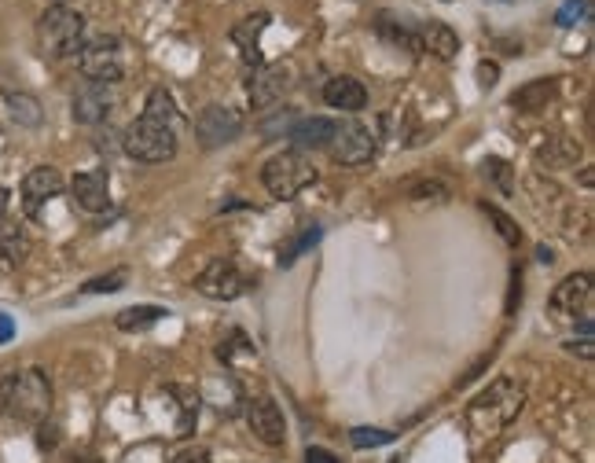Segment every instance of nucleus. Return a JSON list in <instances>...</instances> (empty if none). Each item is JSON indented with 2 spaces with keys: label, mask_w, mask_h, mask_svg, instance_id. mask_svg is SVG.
Instances as JSON below:
<instances>
[{
  "label": "nucleus",
  "mask_w": 595,
  "mask_h": 463,
  "mask_svg": "<svg viewBox=\"0 0 595 463\" xmlns=\"http://www.w3.org/2000/svg\"><path fill=\"white\" fill-rule=\"evenodd\" d=\"M393 438H397V434H390V430H375V427L349 430V441H353L357 449H379V445H390Z\"/></svg>",
  "instance_id": "c756f323"
},
{
  "label": "nucleus",
  "mask_w": 595,
  "mask_h": 463,
  "mask_svg": "<svg viewBox=\"0 0 595 463\" xmlns=\"http://www.w3.org/2000/svg\"><path fill=\"white\" fill-rule=\"evenodd\" d=\"M551 100H555V81L537 78V81H526V85L511 96V107L522 114H540V111H548Z\"/></svg>",
  "instance_id": "6ab92c4d"
},
{
  "label": "nucleus",
  "mask_w": 595,
  "mask_h": 463,
  "mask_svg": "<svg viewBox=\"0 0 595 463\" xmlns=\"http://www.w3.org/2000/svg\"><path fill=\"white\" fill-rule=\"evenodd\" d=\"M37 427H41V449H52V445H56V427H48V423H37Z\"/></svg>",
  "instance_id": "a19ab883"
},
{
  "label": "nucleus",
  "mask_w": 595,
  "mask_h": 463,
  "mask_svg": "<svg viewBox=\"0 0 595 463\" xmlns=\"http://www.w3.org/2000/svg\"><path fill=\"white\" fill-rule=\"evenodd\" d=\"M496 78H500V67L489 63V59H482V63H478V81H482V89H493Z\"/></svg>",
  "instance_id": "c9c22d12"
},
{
  "label": "nucleus",
  "mask_w": 595,
  "mask_h": 463,
  "mask_svg": "<svg viewBox=\"0 0 595 463\" xmlns=\"http://www.w3.org/2000/svg\"><path fill=\"white\" fill-rule=\"evenodd\" d=\"M8 96V111H12V118L19 125H26V129H37L41 125V100L37 96H30V92H4Z\"/></svg>",
  "instance_id": "4be33fe9"
},
{
  "label": "nucleus",
  "mask_w": 595,
  "mask_h": 463,
  "mask_svg": "<svg viewBox=\"0 0 595 463\" xmlns=\"http://www.w3.org/2000/svg\"><path fill=\"white\" fill-rule=\"evenodd\" d=\"M331 155L342 166H364L375 155V133H371L364 122H346L335 129V140H331Z\"/></svg>",
  "instance_id": "9d476101"
},
{
  "label": "nucleus",
  "mask_w": 595,
  "mask_h": 463,
  "mask_svg": "<svg viewBox=\"0 0 595 463\" xmlns=\"http://www.w3.org/2000/svg\"><path fill=\"white\" fill-rule=\"evenodd\" d=\"M265 26H269V12H258V15H247L243 23L232 26V41L243 48V67H258L261 63V34H265Z\"/></svg>",
  "instance_id": "dca6fc26"
},
{
  "label": "nucleus",
  "mask_w": 595,
  "mask_h": 463,
  "mask_svg": "<svg viewBox=\"0 0 595 463\" xmlns=\"http://www.w3.org/2000/svg\"><path fill=\"white\" fill-rule=\"evenodd\" d=\"M507 4H515V0H507Z\"/></svg>",
  "instance_id": "de8ad7c7"
},
{
  "label": "nucleus",
  "mask_w": 595,
  "mask_h": 463,
  "mask_svg": "<svg viewBox=\"0 0 595 463\" xmlns=\"http://www.w3.org/2000/svg\"><path fill=\"white\" fill-rule=\"evenodd\" d=\"M15 339V320L8 313H0V342H12Z\"/></svg>",
  "instance_id": "58836bf2"
},
{
  "label": "nucleus",
  "mask_w": 595,
  "mask_h": 463,
  "mask_svg": "<svg viewBox=\"0 0 595 463\" xmlns=\"http://www.w3.org/2000/svg\"><path fill=\"white\" fill-rule=\"evenodd\" d=\"M522 405H526V390L511 375H500L489 390H482L471 401V408H467V430H471L474 438H493L507 423H515Z\"/></svg>",
  "instance_id": "f257e3e1"
},
{
  "label": "nucleus",
  "mask_w": 595,
  "mask_h": 463,
  "mask_svg": "<svg viewBox=\"0 0 595 463\" xmlns=\"http://www.w3.org/2000/svg\"><path fill=\"white\" fill-rule=\"evenodd\" d=\"M419 45H423V52L441 59V63H452L456 52H460V37H456V30L445 23H427L423 30H419Z\"/></svg>",
  "instance_id": "a211bd4d"
},
{
  "label": "nucleus",
  "mask_w": 595,
  "mask_h": 463,
  "mask_svg": "<svg viewBox=\"0 0 595 463\" xmlns=\"http://www.w3.org/2000/svg\"><path fill=\"white\" fill-rule=\"evenodd\" d=\"M26 250H30V243H26V236L19 232V228H15V225H0V258L23 261Z\"/></svg>",
  "instance_id": "bb28decb"
},
{
  "label": "nucleus",
  "mask_w": 595,
  "mask_h": 463,
  "mask_svg": "<svg viewBox=\"0 0 595 463\" xmlns=\"http://www.w3.org/2000/svg\"><path fill=\"white\" fill-rule=\"evenodd\" d=\"M118 103V85H100V81H85L78 92H74V122L81 125H100L111 107Z\"/></svg>",
  "instance_id": "9b49d317"
},
{
  "label": "nucleus",
  "mask_w": 595,
  "mask_h": 463,
  "mask_svg": "<svg viewBox=\"0 0 595 463\" xmlns=\"http://www.w3.org/2000/svg\"><path fill=\"white\" fill-rule=\"evenodd\" d=\"M0 408L19 419V423H45L48 412H52V383H48V375L41 368L15 372V383Z\"/></svg>",
  "instance_id": "7ed1b4c3"
},
{
  "label": "nucleus",
  "mask_w": 595,
  "mask_h": 463,
  "mask_svg": "<svg viewBox=\"0 0 595 463\" xmlns=\"http://www.w3.org/2000/svg\"><path fill=\"white\" fill-rule=\"evenodd\" d=\"M551 313L559 320H592L595 313V283L588 272H573V276H566V280L551 291L548 298Z\"/></svg>",
  "instance_id": "0eeeda50"
},
{
  "label": "nucleus",
  "mask_w": 595,
  "mask_h": 463,
  "mask_svg": "<svg viewBox=\"0 0 595 463\" xmlns=\"http://www.w3.org/2000/svg\"><path fill=\"white\" fill-rule=\"evenodd\" d=\"M294 67L291 63H272V67H261L250 81V107L254 111H269L272 103H280L291 89Z\"/></svg>",
  "instance_id": "f8f14e48"
},
{
  "label": "nucleus",
  "mask_w": 595,
  "mask_h": 463,
  "mask_svg": "<svg viewBox=\"0 0 595 463\" xmlns=\"http://www.w3.org/2000/svg\"><path fill=\"white\" fill-rule=\"evenodd\" d=\"M177 463H210V456H206L203 449H191L184 452V456H177Z\"/></svg>",
  "instance_id": "79ce46f5"
},
{
  "label": "nucleus",
  "mask_w": 595,
  "mask_h": 463,
  "mask_svg": "<svg viewBox=\"0 0 595 463\" xmlns=\"http://www.w3.org/2000/svg\"><path fill=\"white\" fill-rule=\"evenodd\" d=\"M8 203H12V195H8V188H4V184H0V217L8 214Z\"/></svg>",
  "instance_id": "37998d69"
},
{
  "label": "nucleus",
  "mask_w": 595,
  "mask_h": 463,
  "mask_svg": "<svg viewBox=\"0 0 595 463\" xmlns=\"http://www.w3.org/2000/svg\"><path fill=\"white\" fill-rule=\"evenodd\" d=\"M78 67L89 81H100V85H118L125 74L122 63V45L118 37H96L89 45H81L78 52Z\"/></svg>",
  "instance_id": "423d86ee"
},
{
  "label": "nucleus",
  "mask_w": 595,
  "mask_h": 463,
  "mask_svg": "<svg viewBox=\"0 0 595 463\" xmlns=\"http://www.w3.org/2000/svg\"><path fill=\"white\" fill-rule=\"evenodd\" d=\"M162 317H169L162 305H129V309L118 313V328L122 331H144V328H151V324H158Z\"/></svg>",
  "instance_id": "5701e85b"
},
{
  "label": "nucleus",
  "mask_w": 595,
  "mask_h": 463,
  "mask_svg": "<svg viewBox=\"0 0 595 463\" xmlns=\"http://www.w3.org/2000/svg\"><path fill=\"white\" fill-rule=\"evenodd\" d=\"M70 192H74V203H78L81 210L100 214V210L111 206V177H107V170L78 173V177L70 181Z\"/></svg>",
  "instance_id": "4468645a"
},
{
  "label": "nucleus",
  "mask_w": 595,
  "mask_h": 463,
  "mask_svg": "<svg viewBox=\"0 0 595 463\" xmlns=\"http://www.w3.org/2000/svg\"><path fill=\"white\" fill-rule=\"evenodd\" d=\"M375 34L386 37L390 45H405L408 52H416V56H423V45H419V34L416 30H408L405 23H397L390 12H382L379 19H375Z\"/></svg>",
  "instance_id": "412c9836"
},
{
  "label": "nucleus",
  "mask_w": 595,
  "mask_h": 463,
  "mask_svg": "<svg viewBox=\"0 0 595 463\" xmlns=\"http://www.w3.org/2000/svg\"><path fill=\"white\" fill-rule=\"evenodd\" d=\"M485 214L493 217L496 228H500V236H504V243H511V247H518V239H522V232H518V225L511 221V217L504 214V210H496V206L485 203Z\"/></svg>",
  "instance_id": "f704fd0d"
},
{
  "label": "nucleus",
  "mask_w": 595,
  "mask_h": 463,
  "mask_svg": "<svg viewBox=\"0 0 595 463\" xmlns=\"http://www.w3.org/2000/svg\"><path fill=\"white\" fill-rule=\"evenodd\" d=\"M566 350L581 353V357H588V361H592V357H595V339H592V335H581V342H577V339L566 342Z\"/></svg>",
  "instance_id": "e433bc0d"
},
{
  "label": "nucleus",
  "mask_w": 595,
  "mask_h": 463,
  "mask_svg": "<svg viewBox=\"0 0 595 463\" xmlns=\"http://www.w3.org/2000/svg\"><path fill=\"white\" fill-rule=\"evenodd\" d=\"M195 287H199V294L214 298V302H236L239 294L250 287V280L239 272V265L232 258H214L203 269V276L195 280Z\"/></svg>",
  "instance_id": "1a4fd4ad"
},
{
  "label": "nucleus",
  "mask_w": 595,
  "mask_h": 463,
  "mask_svg": "<svg viewBox=\"0 0 595 463\" xmlns=\"http://www.w3.org/2000/svg\"><path fill=\"white\" fill-rule=\"evenodd\" d=\"M247 423L254 430V438L265 441V445H283L287 441V423H283V412L276 408L272 397H250L247 401Z\"/></svg>",
  "instance_id": "ddd939ff"
},
{
  "label": "nucleus",
  "mask_w": 595,
  "mask_h": 463,
  "mask_svg": "<svg viewBox=\"0 0 595 463\" xmlns=\"http://www.w3.org/2000/svg\"><path fill=\"white\" fill-rule=\"evenodd\" d=\"M390 463H401V460H390Z\"/></svg>",
  "instance_id": "49530a36"
},
{
  "label": "nucleus",
  "mask_w": 595,
  "mask_h": 463,
  "mask_svg": "<svg viewBox=\"0 0 595 463\" xmlns=\"http://www.w3.org/2000/svg\"><path fill=\"white\" fill-rule=\"evenodd\" d=\"M485 173H489V177L500 184V192H504V195L515 192V177H511V166H507L504 159H485Z\"/></svg>",
  "instance_id": "72a5a7b5"
},
{
  "label": "nucleus",
  "mask_w": 595,
  "mask_h": 463,
  "mask_svg": "<svg viewBox=\"0 0 595 463\" xmlns=\"http://www.w3.org/2000/svg\"><path fill=\"white\" fill-rule=\"evenodd\" d=\"M122 147L125 155L136 162H166L177 155V133H173V125L166 122H155V118H136L129 122L122 136Z\"/></svg>",
  "instance_id": "20e7f679"
},
{
  "label": "nucleus",
  "mask_w": 595,
  "mask_h": 463,
  "mask_svg": "<svg viewBox=\"0 0 595 463\" xmlns=\"http://www.w3.org/2000/svg\"><path fill=\"white\" fill-rule=\"evenodd\" d=\"M12 383H15V372H12V368H0V405H4V397H8Z\"/></svg>",
  "instance_id": "ea45409f"
},
{
  "label": "nucleus",
  "mask_w": 595,
  "mask_h": 463,
  "mask_svg": "<svg viewBox=\"0 0 595 463\" xmlns=\"http://www.w3.org/2000/svg\"><path fill=\"white\" fill-rule=\"evenodd\" d=\"M298 122V118H294V111H287V107H283V111H276V118H269V122H261L258 129H261V136H269V140H276V136H283V133H291V125Z\"/></svg>",
  "instance_id": "473e14b6"
},
{
  "label": "nucleus",
  "mask_w": 595,
  "mask_h": 463,
  "mask_svg": "<svg viewBox=\"0 0 595 463\" xmlns=\"http://www.w3.org/2000/svg\"><path fill=\"white\" fill-rule=\"evenodd\" d=\"M52 4H67V0H52Z\"/></svg>",
  "instance_id": "a18cd8bd"
},
{
  "label": "nucleus",
  "mask_w": 595,
  "mask_h": 463,
  "mask_svg": "<svg viewBox=\"0 0 595 463\" xmlns=\"http://www.w3.org/2000/svg\"><path fill=\"white\" fill-rule=\"evenodd\" d=\"M316 239H320V228L309 225V228H305V232H302V236L294 239L291 247H283V250H280V265H283V269H291L294 261L302 258V254H305V250H309V247H313Z\"/></svg>",
  "instance_id": "cd10ccee"
},
{
  "label": "nucleus",
  "mask_w": 595,
  "mask_h": 463,
  "mask_svg": "<svg viewBox=\"0 0 595 463\" xmlns=\"http://www.w3.org/2000/svg\"><path fill=\"white\" fill-rule=\"evenodd\" d=\"M173 397H180L177 438H188L191 430H195V419H199V394H195V390H184V386H173Z\"/></svg>",
  "instance_id": "b1692460"
},
{
  "label": "nucleus",
  "mask_w": 595,
  "mask_h": 463,
  "mask_svg": "<svg viewBox=\"0 0 595 463\" xmlns=\"http://www.w3.org/2000/svg\"><path fill=\"white\" fill-rule=\"evenodd\" d=\"M408 199H449V184L441 181H412L405 188Z\"/></svg>",
  "instance_id": "2f4dec72"
},
{
  "label": "nucleus",
  "mask_w": 595,
  "mask_h": 463,
  "mask_svg": "<svg viewBox=\"0 0 595 463\" xmlns=\"http://www.w3.org/2000/svg\"><path fill=\"white\" fill-rule=\"evenodd\" d=\"M324 100L335 111H364L368 103V89L357 78H331L324 85Z\"/></svg>",
  "instance_id": "f3484780"
},
{
  "label": "nucleus",
  "mask_w": 595,
  "mask_h": 463,
  "mask_svg": "<svg viewBox=\"0 0 595 463\" xmlns=\"http://www.w3.org/2000/svg\"><path fill=\"white\" fill-rule=\"evenodd\" d=\"M540 159L548 162L551 170L555 166H570V162L581 159V144H573V140H551V147H540Z\"/></svg>",
  "instance_id": "a878e982"
},
{
  "label": "nucleus",
  "mask_w": 595,
  "mask_h": 463,
  "mask_svg": "<svg viewBox=\"0 0 595 463\" xmlns=\"http://www.w3.org/2000/svg\"><path fill=\"white\" fill-rule=\"evenodd\" d=\"M335 129L338 122H331V118H305V122L291 125L287 140H294L298 147H327L335 140Z\"/></svg>",
  "instance_id": "aec40b11"
},
{
  "label": "nucleus",
  "mask_w": 595,
  "mask_h": 463,
  "mask_svg": "<svg viewBox=\"0 0 595 463\" xmlns=\"http://www.w3.org/2000/svg\"><path fill=\"white\" fill-rule=\"evenodd\" d=\"M305 463H338V456L320 449V445H309V449H305Z\"/></svg>",
  "instance_id": "4c0bfd02"
},
{
  "label": "nucleus",
  "mask_w": 595,
  "mask_h": 463,
  "mask_svg": "<svg viewBox=\"0 0 595 463\" xmlns=\"http://www.w3.org/2000/svg\"><path fill=\"white\" fill-rule=\"evenodd\" d=\"M537 258L544 261V265H551V261H555V258H551V250H548V247H540V250H537Z\"/></svg>",
  "instance_id": "c03bdc74"
},
{
  "label": "nucleus",
  "mask_w": 595,
  "mask_h": 463,
  "mask_svg": "<svg viewBox=\"0 0 595 463\" xmlns=\"http://www.w3.org/2000/svg\"><path fill=\"white\" fill-rule=\"evenodd\" d=\"M63 192V173L56 166H37V170L26 173L23 181V203H26V214L34 217L48 199H56Z\"/></svg>",
  "instance_id": "2eb2a0df"
},
{
  "label": "nucleus",
  "mask_w": 595,
  "mask_h": 463,
  "mask_svg": "<svg viewBox=\"0 0 595 463\" xmlns=\"http://www.w3.org/2000/svg\"><path fill=\"white\" fill-rule=\"evenodd\" d=\"M261 181H265L272 199H294V195L305 192L309 184H316V166L305 159L302 151H283V155L265 162Z\"/></svg>",
  "instance_id": "39448f33"
},
{
  "label": "nucleus",
  "mask_w": 595,
  "mask_h": 463,
  "mask_svg": "<svg viewBox=\"0 0 595 463\" xmlns=\"http://www.w3.org/2000/svg\"><path fill=\"white\" fill-rule=\"evenodd\" d=\"M125 283H129V272L114 269L107 272V276H96V280L85 283V294H114V291H122Z\"/></svg>",
  "instance_id": "7c9ffc66"
},
{
  "label": "nucleus",
  "mask_w": 595,
  "mask_h": 463,
  "mask_svg": "<svg viewBox=\"0 0 595 463\" xmlns=\"http://www.w3.org/2000/svg\"><path fill=\"white\" fill-rule=\"evenodd\" d=\"M144 118H155V122H166V125L177 122V103H173V96H169L166 89H151V96H147L144 103Z\"/></svg>",
  "instance_id": "393cba45"
},
{
  "label": "nucleus",
  "mask_w": 595,
  "mask_h": 463,
  "mask_svg": "<svg viewBox=\"0 0 595 463\" xmlns=\"http://www.w3.org/2000/svg\"><path fill=\"white\" fill-rule=\"evenodd\" d=\"M592 15V0H566L559 12H555V23L562 26V30H570V26L584 23Z\"/></svg>",
  "instance_id": "c85d7f7f"
},
{
  "label": "nucleus",
  "mask_w": 595,
  "mask_h": 463,
  "mask_svg": "<svg viewBox=\"0 0 595 463\" xmlns=\"http://www.w3.org/2000/svg\"><path fill=\"white\" fill-rule=\"evenodd\" d=\"M243 133V114L225 107V103H210L195 114V136L203 147H225Z\"/></svg>",
  "instance_id": "6e6552de"
},
{
  "label": "nucleus",
  "mask_w": 595,
  "mask_h": 463,
  "mask_svg": "<svg viewBox=\"0 0 595 463\" xmlns=\"http://www.w3.org/2000/svg\"><path fill=\"white\" fill-rule=\"evenodd\" d=\"M37 45H41V56L48 59L78 56L81 45H85V19L67 4H52L37 19Z\"/></svg>",
  "instance_id": "f03ea898"
}]
</instances>
